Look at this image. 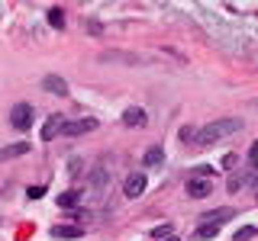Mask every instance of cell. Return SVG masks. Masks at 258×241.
Instances as JSON below:
<instances>
[{
  "label": "cell",
  "instance_id": "1",
  "mask_svg": "<svg viewBox=\"0 0 258 241\" xmlns=\"http://www.w3.org/2000/svg\"><path fill=\"white\" fill-rule=\"evenodd\" d=\"M239 129H242V119H216V123H207L194 135V145H197V148H210V145H216L220 139H226V135H236Z\"/></svg>",
  "mask_w": 258,
  "mask_h": 241
},
{
  "label": "cell",
  "instance_id": "2",
  "mask_svg": "<svg viewBox=\"0 0 258 241\" xmlns=\"http://www.w3.org/2000/svg\"><path fill=\"white\" fill-rule=\"evenodd\" d=\"M97 61L100 64H145L149 58H145V55H136V52H100Z\"/></svg>",
  "mask_w": 258,
  "mask_h": 241
},
{
  "label": "cell",
  "instance_id": "3",
  "mask_svg": "<svg viewBox=\"0 0 258 241\" xmlns=\"http://www.w3.org/2000/svg\"><path fill=\"white\" fill-rule=\"evenodd\" d=\"M32 106L29 103H16V106L10 109V126L16 129V132H29V126H32Z\"/></svg>",
  "mask_w": 258,
  "mask_h": 241
},
{
  "label": "cell",
  "instance_id": "4",
  "mask_svg": "<svg viewBox=\"0 0 258 241\" xmlns=\"http://www.w3.org/2000/svg\"><path fill=\"white\" fill-rule=\"evenodd\" d=\"M94 129H97V119L94 116H84V119H75V123H64L61 132L75 139V135H87V132H94Z\"/></svg>",
  "mask_w": 258,
  "mask_h": 241
},
{
  "label": "cell",
  "instance_id": "5",
  "mask_svg": "<svg viewBox=\"0 0 258 241\" xmlns=\"http://www.w3.org/2000/svg\"><path fill=\"white\" fill-rule=\"evenodd\" d=\"M210 193H213V183H210V177H190V180H187V196L204 199V196H210Z\"/></svg>",
  "mask_w": 258,
  "mask_h": 241
},
{
  "label": "cell",
  "instance_id": "6",
  "mask_svg": "<svg viewBox=\"0 0 258 241\" xmlns=\"http://www.w3.org/2000/svg\"><path fill=\"white\" fill-rule=\"evenodd\" d=\"M123 193H126L129 199L142 196V193H145V174H129L126 183H123Z\"/></svg>",
  "mask_w": 258,
  "mask_h": 241
},
{
  "label": "cell",
  "instance_id": "7",
  "mask_svg": "<svg viewBox=\"0 0 258 241\" xmlns=\"http://www.w3.org/2000/svg\"><path fill=\"white\" fill-rule=\"evenodd\" d=\"M232 219V209L223 206V209H210V212L200 215V225H220V222H229Z\"/></svg>",
  "mask_w": 258,
  "mask_h": 241
},
{
  "label": "cell",
  "instance_id": "8",
  "mask_svg": "<svg viewBox=\"0 0 258 241\" xmlns=\"http://www.w3.org/2000/svg\"><path fill=\"white\" fill-rule=\"evenodd\" d=\"M61 129H64V116H58V112H55V116H48L45 126H42V142H52Z\"/></svg>",
  "mask_w": 258,
  "mask_h": 241
},
{
  "label": "cell",
  "instance_id": "9",
  "mask_svg": "<svg viewBox=\"0 0 258 241\" xmlns=\"http://www.w3.org/2000/svg\"><path fill=\"white\" fill-rule=\"evenodd\" d=\"M123 126H129V129H142V126H145V109L129 106V109L123 112Z\"/></svg>",
  "mask_w": 258,
  "mask_h": 241
},
{
  "label": "cell",
  "instance_id": "10",
  "mask_svg": "<svg viewBox=\"0 0 258 241\" xmlns=\"http://www.w3.org/2000/svg\"><path fill=\"white\" fill-rule=\"evenodd\" d=\"M42 87H45L48 93H55V96H68V84H64L58 74H48V77L42 80Z\"/></svg>",
  "mask_w": 258,
  "mask_h": 241
},
{
  "label": "cell",
  "instance_id": "11",
  "mask_svg": "<svg viewBox=\"0 0 258 241\" xmlns=\"http://www.w3.org/2000/svg\"><path fill=\"white\" fill-rule=\"evenodd\" d=\"M52 235L55 238H81L84 228H81V225H52Z\"/></svg>",
  "mask_w": 258,
  "mask_h": 241
},
{
  "label": "cell",
  "instance_id": "12",
  "mask_svg": "<svg viewBox=\"0 0 258 241\" xmlns=\"http://www.w3.org/2000/svg\"><path fill=\"white\" fill-rule=\"evenodd\" d=\"M29 151V142H13V145H7L4 151H0V158H23Z\"/></svg>",
  "mask_w": 258,
  "mask_h": 241
},
{
  "label": "cell",
  "instance_id": "13",
  "mask_svg": "<svg viewBox=\"0 0 258 241\" xmlns=\"http://www.w3.org/2000/svg\"><path fill=\"white\" fill-rule=\"evenodd\" d=\"M142 161H145V167H158L161 161H165V151H161L158 145H152V148H149V151L142 155Z\"/></svg>",
  "mask_w": 258,
  "mask_h": 241
},
{
  "label": "cell",
  "instance_id": "14",
  "mask_svg": "<svg viewBox=\"0 0 258 241\" xmlns=\"http://www.w3.org/2000/svg\"><path fill=\"white\" fill-rule=\"evenodd\" d=\"M78 203H81V196H78L75 190H64L61 196H58V206L61 209H78Z\"/></svg>",
  "mask_w": 258,
  "mask_h": 241
},
{
  "label": "cell",
  "instance_id": "15",
  "mask_svg": "<svg viewBox=\"0 0 258 241\" xmlns=\"http://www.w3.org/2000/svg\"><path fill=\"white\" fill-rule=\"evenodd\" d=\"M255 235H258V228H255V225H245V228H239L232 238H236V241H248V238H255Z\"/></svg>",
  "mask_w": 258,
  "mask_h": 241
},
{
  "label": "cell",
  "instance_id": "16",
  "mask_svg": "<svg viewBox=\"0 0 258 241\" xmlns=\"http://www.w3.org/2000/svg\"><path fill=\"white\" fill-rule=\"evenodd\" d=\"M48 23H52L55 29H61V26H64V13L58 10V7H55V10H48Z\"/></svg>",
  "mask_w": 258,
  "mask_h": 241
},
{
  "label": "cell",
  "instance_id": "17",
  "mask_svg": "<svg viewBox=\"0 0 258 241\" xmlns=\"http://www.w3.org/2000/svg\"><path fill=\"white\" fill-rule=\"evenodd\" d=\"M216 231H220L216 225H200V228H197V238H200V241H207V238H213Z\"/></svg>",
  "mask_w": 258,
  "mask_h": 241
},
{
  "label": "cell",
  "instance_id": "18",
  "mask_svg": "<svg viewBox=\"0 0 258 241\" xmlns=\"http://www.w3.org/2000/svg\"><path fill=\"white\" fill-rule=\"evenodd\" d=\"M107 183H110V174H107V171H94V187H97V190L107 187Z\"/></svg>",
  "mask_w": 258,
  "mask_h": 241
},
{
  "label": "cell",
  "instance_id": "19",
  "mask_svg": "<svg viewBox=\"0 0 258 241\" xmlns=\"http://www.w3.org/2000/svg\"><path fill=\"white\" fill-rule=\"evenodd\" d=\"M171 231H174L171 225H158V228L152 231V238H161V241H165V238H171Z\"/></svg>",
  "mask_w": 258,
  "mask_h": 241
},
{
  "label": "cell",
  "instance_id": "20",
  "mask_svg": "<svg viewBox=\"0 0 258 241\" xmlns=\"http://www.w3.org/2000/svg\"><path fill=\"white\" fill-rule=\"evenodd\" d=\"M242 183H245L242 177H229V183H226V190H229V193H236V190H242Z\"/></svg>",
  "mask_w": 258,
  "mask_h": 241
},
{
  "label": "cell",
  "instance_id": "21",
  "mask_svg": "<svg viewBox=\"0 0 258 241\" xmlns=\"http://www.w3.org/2000/svg\"><path fill=\"white\" fill-rule=\"evenodd\" d=\"M248 161H252V164H258V139L252 142V148H248Z\"/></svg>",
  "mask_w": 258,
  "mask_h": 241
},
{
  "label": "cell",
  "instance_id": "22",
  "mask_svg": "<svg viewBox=\"0 0 258 241\" xmlns=\"http://www.w3.org/2000/svg\"><path fill=\"white\" fill-rule=\"evenodd\" d=\"M236 161H239L236 155H226V158H223V167H226V171H232V167H236Z\"/></svg>",
  "mask_w": 258,
  "mask_h": 241
},
{
  "label": "cell",
  "instance_id": "23",
  "mask_svg": "<svg viewBox=\"0 0 258 241\" xmlns=\"http://www.w3.org/2000/svg\"><path fill=\"white\" fill-rule=\"evenodd\" d=\"M45 193V187H29V199H39Z\"/></svg>",
  "mask_w": 258,
  "mask_h": 241
},
{
  "label": "cell",
  "instance_id": "24",
  "mask_svg": "<svg viewBox=\"0 0 258 241\" xmlns=\"http://www.w3.org/2000/svg\"><path fill=\"white\" fill-rule=\"evenodd\" d=\"M165 241H181V238H174V235H171V238H165Z\"/></svg>",
  "mask_w": 258,
  "mask_h": 241
},
{
  "label": "cell",
  "instance_id": "25",
  "mask_svg": "<svg viewBox=\"0 0 258 241\" xmlns=\"http://www.w3.org/2000/svg\"><path fill=\"white\" fill-rule=\"evenodd\" d=\"M255 199H258V187H255Z\"/></svg>",
  "mask_w": 258,
  "mask_h": 241
}]
</instances>
